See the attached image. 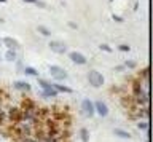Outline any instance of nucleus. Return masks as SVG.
Masks as SVG:
<instances>
[{
  "instance_id": "obj_1",
  "label": "nucleus",
  "mask_w": 153,
  "mask_h": 142,
  "mask_svg": "<svg viewBox=\"0 0 153 142\" xmlns=\"http://www.w3.org/2000/svg\"><path fill=\"white\" fill-rule=\"evenodd\" d=\"M88 82L93 88H100L105 80H104V75L100 72H97V70H89L88 72Z\"/></svg>"
},
{
  "instance_id": "obj_2",
  "label": "nucleus",
  "mask_w": 153,
  "mask_h": 142,
  "mask_svg": "<svg viewBox=\"0 0 153 142\" xmlns=\"http://www.w3.org/2000/svg\"><path fill=\"white\" fill-rule=\"evenodd\" d=\"M7 120L10 123H21L22 121V110L19 107H11L7 112Z\"/></svg>"
},
{
  "instance_id": "obj_3",
  "label": "nucleus",
  "mask_w": 153,
  "mask_h": 142,
  "mask_svg": "<svg viewBox=\"0 0 153 142\" xmlns=\"http://www.w3.org/2000/svg\"><path fill=\"white\" fill-rule=\"evenodd\" d=\"M50 75L54 80H57V82H61V80H65L69 75H67V72L62 67H59V65H50Z\"/></svg>"
},
{
  "instance_id": "obj_4",
  "label": "nucleus",
  "mask_w": 153,
  "mask_h": 142,
  "mask_svg": "<svg viewBox=\"0 0 153 142\" xmlns=\"http://www.w3.org/2000/svg\"><path fill=\"white\" fill-rule=\"evenodd\" d=\"M120 104H121L123 109H131L132 106H136V102H134V96L132 94H128V93H123L121 96H120Z\"/></svg>"
},
{
  "instance_id": "obj_5",
  "label": "nucleus",
  "mask_w": 153,
  "mask_h": 142,
  "mask_svg": "<svg viewBox=\"0 0 153 142\" xmlns=\"http://www.w3.org/2000/svg\"><path fill=\"white\" fill-rule=\"evenodd\" d=\"M48 46H50L51 51H54V53H57V54H64V53H67V46H65V43H62V42L51 40L50 43H48Z\"/></svg>"
},
{
  "instance_id": "obj_6",
  "label": "nucleus",
  "mask_w": 153,
  "mask_h": 142,
  "mask_svg": "<svg viewBox=\"0 0 153 142\" xmlns=\"http://www.w3.org/2000/svg\"><path fill=\"white\" fill-rule=\"evenodd\" d=\"M19 109H21V110H35V109H37V102L33 101L32 97H26V96H24L21 99V106H19Z\"/></svg>"
},
{
  "instance_id": "obj_7",
  "label": "nucleus",
  "mask_w": 153,
  "mask_h": 142,
  "mask_svg": "<svg viewBox=\"0 0 153 142\" xmlns=\"http://www.w3.org/2000/svg\"><path fill=\"white\" fill-rule=\"evenodd\" d=\"M140 93H145V91H143L142 80L140 78H134L131 82V94H132V96H137V94H140Z\"/></svg>"
},
{
  "instance_id": "obj_8",
  "label": "nucleus",
  "mask_w": 153,
  "mask_h": 142,
  "mask_svg": "<svg viewBox=\"0 0 153 142\" xmlns=\"http://www.w3.org/2000/svg\"><path fill=\"white\" fill-rule=\"evenodd\" d=\"M81 110H83V113L86 117H93L94 115V104L89 101V99H83V102H81Z\"/></svg>"
},
{
  "instance_id": "obj_9",
  "label": "nucleus",
  "mask_w": 153,
  "mask_h": 142,
  "mask_svg": "<svg viewBox=\"0 0 153 142\" xmlns=\"http://www.w3.org/2000/svg\"><path fill=\"white\" fill-rule=\"evenodd\" d=\"M69 58H70L72 62L80 64V65H85L86 62H88V59L85 58V54L78 53V51H70V53H69Z\"/></svg>"
},
{
  "instance_id": "obj_10",
  "label": "nucleus",
  "mask_w": 153,
  "mask_h": 142,
  "mask_svg": "<svg viewBox=\"0 0 153 142\" xmlns=\"http://www.w3.org/2000/svg\"><path fill=\"white\" fill-rule=\"evenodd\" d=\"M94 112L97 113V115H100V117H107V115H108V107H107V104L102 102V101H96V102H94Z\"/></svg>"
},
{
  "instance_id": "obj_11",
  "label": "nucleus",
  "mask_w": 153,
  "mask_h": 142,
  "mask_svg": "<svg viewBox=\"0 0 153 142\" xmlns=\"http://www.w3.org/2000/svg\"><path fill=\"white\" fill-rule=\"evenodd\" d=\"M2 45H5L8 50H19V42L16 40V39H11V37H5V39H2Z\"/></svg>"
},
{
  "instance_id": "obj_12",
  "label": "nucleus",
  "mask_w": 153,
  "mask_h": 142,
  "mask_svg": "<svg viewBox=\"0 0 153 142\" xmlns=\"http://www.w3.org/2000/svg\"><path fill=\"white\" fill-rule=\"evenodd\" d=\"M51 115V110L48 107H38V109H35V117L38 118V120H46L48 117Z\"/></svg>"
},
{
  "instance_id": "obj_13",
  "label": "nucleus",
  "mask_w": 153,
  "mask_h": 142,
  "mask_svg": "<svg viewBox=\"0 0 153 142\" xmlns=\"http://www.w3.org/2000/svg\"><path fill=\"white\" fill-rule=\"evenodd\" d=\"M13 86H14V89L22 91V93H29V91L32 89V88H30V83H27V82H14Z\"/></svg>"
},
{
  "instance_id": "obj_14",
  "label": "nucleus",
  "mask_w": 153,
  "mask_h": 142,
  "mask_svg": "<svg viewBox=\"0 0 153 142\" xmlns=\"http://www.w3.org/2000/svg\"><path fill=\"white\" fill-rule=\"evenodd\" d=\"M137 78H140L142 82H150V69L148 67H145V69H142L140 72H139V75H137Z\"/></svg>"
},
{
  "instance_id": "obj_15",
  "label": "nucleus",
  "mask_w": 153,
  "mask_h": 142,
  "mask_svg": "<svg viewBox=\"0 0 153 142\" xmlns=\"http://www.w3.org/2000/svg\"><path fill=\"white\" fill-rule=\"evenodd\" d=\"M53 86H54V89L57 93H67V94L74 93V91H72V88L65 86V85H61V83H53Z\"/></svg>"
},
{
  "instance_id": "obj_16",
  "label": "nucleus",
  "mask_w": 153,
  "mask_h": 142,
  "mask_svg": "<svg viewBox=\"0 0 153 142\" xmlns=\"http://www.w3.org/2000/svg\"><path fill=\"white\" fill-rule=\"evenodd\" d=\"M113 134L123 137V139H131V132H128V131H124V129H120V128L113 129Z\"/></svg>"
},
{
  "instance_id": "obj_17",
  "label": "nucleus",
  "mask_w": 153,
  "mask_h": 142,
  "mask_svg": "<svg viewBox=\"0 0 153 142\" xmlns=\"http://www.w3.org/2000/svg\"><path fill=\"white\" fill-rule=\"evenodd\" d=\"M5 59L10 61V62H14V61L18 59V54L14 50H7V53H5Z\"/></svg>"
},
{
  "instance_id": "obj_18",
  "label": "nucleus",
  "mask_w": 153,
  "mask_h": 142,
  "mask_svg": "<svg viewBox=\"0 0 153 142\" xmlns=\"http://www.w3.org/2000/svg\"><path fill=\"white\" fill-rule=\"evenodd\" d=\"M57 94H59V93H57L56 89H54V86H51L50 89L43 91V93H42V96H43V97H57Z\"/></svg>"
},
{
  "instance_id": "obj_19",
  "label": "nucleus",
  "mask_w": 153,
  "mask_h": 142,
  "mask_svg": "<svg viewBox=\"0 0 153 142\" xmlns=\"http://www.w3.org/2000/svg\"><path fill=\"white\" fill-rule=\"evenodd\" d=\"M24 74H26V75H32V77H37L38 78V70L30 67V65H26V67H24Z\"/></svg>"
},
{
  "instance_id": "obj_20",
  "label": "nucleus",
  "mask_w": 153,
  "mask_h": 142,
  "mask_svg": "<svg viewBox=\"0 0 153 142\" xmlns=\"http://www.w3.org/2000/svg\"><path fill=\"white\" fill-rule=\"evenodd\" d=\"M26 3H32V5H37L38 8H46V3L42 2V0H22Z\"/></svg>"
},
{
  "instance_id": "obj_21",
  "label": "nucleus",
  "mask_w": 153,
  "mask_h": 142,
  "mask_svg": "<svg viewBox=\"0 0 153 142\" xmlns=\"http://www.w3.org/2000/svg\"><path fill=\"white\" fill-rule=\"evenodd\" d=\"M38 85L42 86V89H43V91H46V89H50V88L53 86V83L46 82V80H43V78H38Z\"/></svg>"
},
{
  "instance_id": "obj_22",
  "label": "nucleus",
  "mask_w": 153,
  "mask_h": 142,
  "mask_svg": "<svg viewBox=\"0 0 153 142\" xmlns=\"http://www.w3.org/2000/svg\"><path fill=\"white\" fill-rule=\"evenodd\" d=\"M80 136H81V141H83V142H88V139H89V131L86 129V128H81V129H80Z\"/></svg>"
},
{
  "instance_id": "obj_23",
  "label": "nucleus",
  "mask_w": 153,
  "mask_h": 142,
  "mask_svg": "<svg viewBox=\"0 0 153 142\" xmlns=\"http://www.w3.org/2000/svg\"><path fill=\"white\" fill-rule=\"evenodd\" d=\"M37 30L40 32L42 35H45V37H50V35H51V30L48 29V27H45V26H38V27H37Z\"/></svg>"
},
{
  "instance_id": "obj_24",
  "label": "nucleus",
  "mask_w": 153,
  "mask_h": 142,
  "mask_svg": "<svg viewBox=\"0 0 153 142\" xmlns=\"http://www.w3.org/2000/svg\"><path fill=\"white\" fill-rule=\"evenodd\" d=\"M137 128H139L140 131H148V121H147V120H139Z\"/></svg>"
},
{
  "instance_id": "obj_25",
  "label": "nucleus",
  "mask_w": 153,
  "mask_h": 142,
  "mask_svg": "<svg viewBox=\"0 0 153 142\" xmlns=\"http://www.w3.org/2000/svg\"><path fill=\"white\" fill-rule=\"evenodd\" d=\"M5 123H7V112L0 110V128H3Z\"/></svg>"
},
{
  "instance_id": "obj_26",
  "label": "nucleus",
  "mask_w": 153,
  "mask_h": 142,
  "mask_svg": "<svg viewBox=\"0 0 153 142\" xmlns=\"http://www.w3.org/2000/svg\"><path fill=\"white\" fill-rule=\"evenodd\" d=\"M8 97H10V96H8V93L5 91V89H3L2 86H0V102L5 101V99H8Z\"/></svg>"
},
{
  "instance_id": "obj_27",
  "label": "nucleus",
  "mask_w": 153,
  "mask_h": 142,
  "mask_svg": "<svg viewBox=\"0 0 153 142\" xmlns=\"http://www.w3.org/2000/svg\"><path fill=\"white\" fill-rule=\"evenodd\" d=\"M124 67H126V69H136L137 64L134 62V61H126V62H124Z\"/></svg>"
},
{
  "instance_id": "obj_28",
  "label": "nucleus",
  "mask_w": 153,
  "mask_h": 142,
  "mask_svg": "<svg viewBox=\"0 0 153 142\" xmlns=\"http://www.w3.org/2000/svg\"><path fill=\"white\" fill-rule=\"evenodd\" d=\"M99 48H100V50H102V51H105V53H112V51H113V50H112V48H110V46H108L107 43H102V45H100V46H99Z\"/></svg>"
},
{
  "instance_id": "obj_29",
  "label": "nucleus",
  "mask_w": 153,
  "mask_h": 142,
  "mask_svg": "<svg viewBox=\"0 0 153 142\" xmlns=\"http://www.w3.org/2000/svg\"><path fill=\"white\" fill-rule=\"evenodd\" d=\"M118 50H120V51H124V53H126V51H129V50H131V46H129V45H124V43H123V45H120V46H118Z\"/></svg>"
},
{
  "instance_id": "obj_30",
  "label": "nucleus",
  "mask_w": 153,
  "mask_h": 142,
  "mask_svg": "<svg viewBox=\"0 0 153 142\" xmlns=\"http://www.w3.org/2000/svg\"><path fill=\"white\" fill-rule=\"evenodd\" d=\"M21 142H38L37 139H33V137H24V139H21Z\"/></svg>"
},
{
  "instance_id": "obj_31",
  "label": "nucleus",
  "mask_w": 153,
  "mask_h": 142,
  "mask_svg": "<svg viewBox=\"0 0 153 142\" xmlns=\"http://www.w3.org/2000/svg\"><path fill=\"white\" fill-rule=\"evenodd\" d=\"M113 19L117 21V22H123V18H121V16H117V15H113Z\"/></svg>"
},
{
  "instance_id": "obj_32",
  "label": "nucleus",
  "mask_w": 153,
  "mask_h": 142,
  "mask_svg": "<svg viewBox=\"0 0 153 142\" xmlns=\"http://www.w3.org/2000/svg\"><path fill=\"white\" fill-rule=\"evenodd\" d=\"M123 69H124V65H117V67H115V70H117V72H121Z\"/></svg>"
},
{
  "instance_id": "obj_33",
  "label": "nucleus",
  "mask_w": 153,
  "mask_h": 142,
  "mask_svg": "<svg viewBox=\"0 0 153 142\" xmlns=\"http://www.w3.org/2000/svg\"><path fill=\"white\" fill-rule=\"evenodd\" d=\"M69 26L72 27V29H76V24H75V22H69Z\"/></svg>"
},
{
  "instance_id": "obj_34",
  "label": "nucleus",
  "mask_w": 153,
  "mask_h": 142,
  "mask_svg": "<svg viewBox=\"0 0 153 142\" xmlns=\"http://www.w3.org/2000/svg\"><path fill=\"white\" fill-rule=\"evenodd\" d=\"M5 2H7V0H0V3H5Z\"/></svg>"
},
{
  "instance_id": "obj_35",
  "label": "nucleus",
  "mask_w": 153,
  "mask_h": 142,
  "mask_svg": "<svg viewBox=\"0 0 153 142\" xmlns=\"http://www.w3.org/2000/svg\"><path fill=\"white\" fill-rule=\"evenodd\" d=\"M62 142H70V141H62Z\"/></svg>"
},
{
  "instance_id": "obj_36",
  "label": "nucleus",
  "mask_w": 153,
  "mask_h": 142,
  "mask_svg": "<svg viewBox=\"0 0 153 142\" xmlns=\"http://www.w3.org/2000/svg\"><path fill=\"white\" fill-rule=\"evenodd\" d=\"M0 46H2V40H0Z\"/></svg>"
},
{
  "instance_id": "obj_37",
  "label": "nucleus",
  "mask_w": 153,
  "mask_h": 142,
  "mask_svg": "<svg viewBox=\"0 0 153 142\" xmlns=\"http://www.w3.org/2000/svg\"><path fill=\"white\" fill-rule=\"evenodd\" d=\"M110 2H112V0H110Z\"/></svg>"
}]
</instances>
